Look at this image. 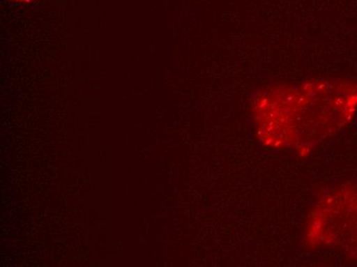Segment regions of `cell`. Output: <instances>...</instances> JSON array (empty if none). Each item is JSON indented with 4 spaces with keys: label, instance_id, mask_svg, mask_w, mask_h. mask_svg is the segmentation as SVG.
<instances>
[{
    "label": "cell",
    "instance_id": "1",
    "mask_svg": "<svg viewBox=\"0 0 357 267\" xmlns=\"http://www.w3.org/2000/svg\"><path fill=\"white\" fill-rule=\"evenodd\" d=\"M13 1H17V2H31V1H34V0H13Z\"/></svg>",
    "mask_w": 357,
    "mask_h": 267
}]
</instances>
